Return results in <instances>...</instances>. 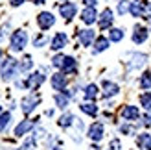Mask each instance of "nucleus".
Listing matches in <instances>:
<instances>
[{
	"label": "nucleus",
	"instance_id": "nucleus-40",
	"mask_svg": "<svg viewBox=\"0 0 151 150\" xmlns=\"http://www.w3.org/2000/svg\"><path fill=\"white\" fill-rule=\"evenodd\" d=\"M0 39H2V32H0Z\"/></svg>",
	"mask_w": 151,
	"mask_h": 150
},
{
	"label": "nucleus",
	"instance_id": "nucleus-36",
	"mask_svg": "<svg viewBox=\"0 0 151 150\" xmlns=\"http://www.w3.org/2000/svg\"><path fill=\"white\" fill-rule=\"evenodd\" d=\"M83 2H85V4H87L88 7H94V4L98 2V0H83Z\"/></svg>",
	"mask_w": 151,
	"mask_h": 150
},
{
	"label": "nucleus",
	"instance_id": "nucleus-3",
	"mask_svg": "<svg viewBox=\"0 0 151 150\" xmlns=\"http://www.w3.org/2000/svg\"><path fill=\"white\" fill-rule=\"evenodd\" d=\"M54 22H55L54 15L48 13V11H42V13H39V17H37V24H39L41 30H48L50 26H54Z\"/></svg>",
	"mask_w": 151,
	"mask_h": 150
},
{
	"label": "nucleus",
	"instance_id": "nucleus-18",
	"mask_svg": "<svg viewBox=\"0 0 151 150\" xmlns=\"http://www.w3.org/2000/svg\"><path fill=\"white\" fill-rule=\"evenodd\" d=\"M61 69L65 74H68V72H76V61H74V58H66L65 56V61L61 65Z\"/></svg>",
	"mask_w": 151,
	"mask_h": 150
},
{
	"label": "nucleus",
	"instance_id": "nucleus-38",
	"mask_svg": "<svg viewBox=\"0 0 151 150\" xmlns=\"http://www.w3.org/2000/svg\"><path fill=\"white\" fill-rule=\"evenodd\" d=\"M46 0H35V4H44Z\"/></svg>",
	"mask_w": 151,
	"mask_h": 150
},
{
	"label": "nucleus",
	"instance_id": "nucleus-15",
	"mask_svg": "<svg viewBox=\"0 0 151 150\" xmlns=\"http://www.w3.org/2000/svg\"><path fill=\"white\" fill-rule=\"evenodd\" d=\"M42 82H44V76H42V74H39V72H35V74H32V76L28 78L26 85H28V87H32V89H35V87H39Z\"/></svg>",
	"mask_w": 151,
	"mask_h": 150
},
{
	"label": "nucleus",
	"instance_id": "nucleus-25",
	"mask_svg": "<svg viewBox=\"0 0 151 150\" xmlns=\"http://www.w3.org/2000/svg\"><path fill=\"white\" fill-rule=\"evenodd\" d=\"M140 87L142 89H149L151 87V72H144L140 78Z\"/></svg>",
	"mask_w": 151,
	"mask_h": 150
},
{
	"label": "nucleus",
	"instance_id": "nucleus-37",
	"mask_svg": "<svg viewBox=\"0 0 151 150\" xmlns=\"http://www.w3.org/2000/svg\"><path fill=\"white\" fill-rule=\"evenodd\" d=\"M144 124H146V126L151 124V115H146V117H144Z\"/></svg>",
	"mask_w": 151,
	"mask_h": 150
},
{
	"label": "nucleus",
	"instance_id": "nucleus-30",
	"mask_svg": "<svg viewBox=\"0 0 151 150\" xmlns=\"http://www.w3.org/2000/svg\"><path fill=\"white\" fill-rule=\"evenodd\" d=\"M29 67H32V58H29V56H26L24 59H22V63L19 65V69H20V71H28Z\"/></svg>",
	"mask_w": 151,
	"mask_h": 150
},
{
	"label": "nucleus",
	"instance_id": "nucleus-21",
	"mask_svg": "<svg viewBox=\"0 0 151 150\" xmlns=\"http://www.w3.org/2000/svg\"><path fill=\"white\" fill-rule=\"evenodd\" d=\"M103 89H105V96H112L118 93V85L116 84H111V82H103Z\"/></svg>",
	"mask_w": 151,
	"mask_h": 150
},
{
	"label": "nucleus",
	"instance_id": "nucleus-12",
	"mask_svg": "<svg viewBox=\"0 0 151 150\" xmlns=\"http://www.w3.org/2000/svg\"><path fill=\"white\" fill-rule=\"evenodd\" d=\"M81 20L85 22V24H92V22L96 20V9H94V7H87V9H83Z\"/></svg>",
	"mask_w": 151,
	"mask_h": 150
},
{
	"label": "nucleus",
	"instance_id": "nucleus-14",
	"mask_svg": "<svg viewBox=\"0 0 151 150\" xmlns=\"http://www.w3.org/2000/svg\"><path fill=\"white\" fill-rule=\"evenodd\" d=\"M32 128H33V122H32V121H22L17 128H15V135L20 137V135H24V133H28Z\"/></svg>",
	"mask_w": 151,
	"mask_h": 150
},
{
	"label": "nucleus",
	"instance_id": "nucleus-23",
	"mask_svg": "<svg viewBox=\"0 0 151 150\" xmlns=\"http://www.w3.org/2000/svg\"><path fill=\"white\" fill-rule=\"evenodd\" d=\"M96 95H98V87L94 84L87 85V89H85V98L87 100H92V98H96Z\"/></svg>",
	"mask_w": 151,
	"mask_h": 150
},
{
	"label": "nucleus",
	"instance_id": "nucleus-31",
	"mask_svg": "<svg viewBox=\"0 0 151 150\" xmlns=\"http://www.w3.org/2000/svg\"><path fill=\"white\" fill-rule=\"evenodd\" d=\"M129 7H131V4L129 2H127V0H122V2H120L118 4V13H125V11H129Z\"/></svg>",
	"mask_w": 151,
	"mask_h": 150
},
{
	"label": "nucleus",
	"instance_id": "nucleus-24",
	"mask_svg": "<svg viewBox=\"0 0 151 150\" xmlns=\"http://www.w3.org/2000/svg\"><path fill=\"white\" fill-rule=\"evenodd\" d=\"M122 37H124V32H122V30H118V28H112V30H111V33H109V39H111V41H114V43L122 41Z\"/></svg>",
	"mask_w": 151,
	"mask_h": 150
},
{
	"label": "nucleus",
	"instance_id": "nucleus-19",
	"mask_svg": "<svg viewBox=\"0 0 151 150\" xmlns=\"http://www.w3.org/2000/svg\"><path fill=\"white\" fill-rule=\"evenodd\" d=\"M129 11H131L133 17H142V15H144V4L142 2H133L131 7H129Z\"/></svg>",
	"mask_w": 151,
	"mask_h": 150
},
{
	"label": "nucleus",
	"instance_id": "nucleus-17",
	"mask_svg": "<svg viewBox=\"0 0 151 150\" xmlns=\"http://www.w3.org/2000/svg\"><path fill=\"white\" fill-rule=\"evenodd\" d=\"M129 58L133 59V63H129V69H137V67H142V65L146 63V59H147V56H144V54H131Z\"/></svg>",
	"mask_w": 151,
	"mask_h": 150
},
{
	"label": "nucleus",
	"instance_id": "nucleus-1",
	"mask_svg": "<svg viewBox=\"0 0 151 150\" xmlns=\"http://www.w3.org/2000/svg\"><path fill=\"white\" fill-rule=\"evenodd\" d=\"M26 41H28V35L24 30H17L13 35H11V50L15 52H19L26 47Z\"/></svg>",
	"mask_w": 151,
	"mask_h": 150
},
{
	"label": "nucleus",
	"instance_id": "nucleus-11",
	"mask_svg": "<svg viewBox=\"0 0 151 150\" xmlns=\"http://www.w3.org/2000/svg\"><path fill=\"white\" fill-rule=\"evenodd\" d=\"M147 39V30L146 28H142V26H137L134 28V33H133V41L140 44V43H144Z\"/></svg>",
	"mask_w": 151,
	"mask_h": 150
},
{
	"label": "nucleus",
	"instance_id": "nucleus-28",
	"mask_svg": "<svg viewBox=\"0 0 151 150\" xmlns=\"http://www.w3.org/2000/svg\"><path fill=\"white\" fill-rule=\"evenodd\" d=\"M55 104L59 108H66L68 106V96H65V95H55Z\"/></svg>",
	"mask_w": 151,
	"mask_h": 150
},
{
	"label": "nucleus",
	"instance_id": "nucleus-34",
	"mask_svg": "<svg viewBox=\"0 0 151 150\" xmlns=\"http://www.w3.org/2000/svg\"><path fill=\"white\" fill-rule=\"evenodd\" d=\"M111 150H120V141H118V139H114V141L111 143Z\"/></svg>",
	"mask_w": 151,
	"mask_h": 150
},
{
	"label": "nucleus",
	"instance_id": "nucleus-2",
	"mask_svg": "<svg viewBox=\"0 0 151 150\" xmlns=\"http://www.w3.org/2000/svg\"><path fill=\"white\" fill-rule=\"evenodd\" d=\"M17 59L13 58H7L4 59V65H2V78L4 80H11L15 76V71H17Z\"/></svg>",
	"mask_w": 151,
	"mask_h": 150
},
{
	"label": "nucleus",
	"instance_id": "nucleus-22",
	"mask_svg": "<svg viewBox=\"0 0 151 150\" xmlns=\"http://www.w3.org/2000/svg\"><path fill=\"white\" fill-rule=\"evenodd\" d=\"M79 108H81V111H83V113H87V115H92V117L98 113V108L94 106V104H90V102H87V104H81Z\"/></svg>",
	"mask_w": 151,
	"mask_h": 150
},
{
	"label": "nucleus",
	"instance_id": "nucleus-4",
	"mask_svg": "<svg viewBox=\"0 0 151 150\" xmlns=\"http://www.w3.org/2000/svg\"><path fill=\"white\" fill-rule=\"evenodd\" d=\"M39 104V96H35V95H32V96H26L24 100H22V111L28 115V113H32V111L35 109V106Z\"/></svg>",
	"mask_w": 151,
	"mask_h": 150
},
{
	"label": "nucleus",
	"instance_id": "nucleus-32",
	"mask_svg": "<svg viewBox=\"0 0 151 150\" xmlns=\"http://www.w3.org/2000/svg\"><path fill=\"white\" fill-rule=\"evenodd\" d=\"M65 61V56H55L54 59H52V63H54V67H61Z\"/></svg>",
	"mask_w": 151,
	"mask_h": 150
},
{
	"label": "nucleus",
	"instance_id": "nucleus-8",
	"mask_svg": "<svg viewBox=\"0 0 151 150\" xmlns=\"http://www.w3.org/2000/svg\"><path fill=\"white\" fill-rule=\"evenodd\" d=\"M138 115H140V111H138V108H134V106H125L124 111H122V117L127 119V121H137Z\"/></svg>",
	"mask_w": 151,
	"mask_h": 150
},
{
	"label": "nucleus",
	"instance_id": "nucleus-35",
	"mask_svg": "<svg viewBox=\"0 0 151 150\" xmlns=\"http://www.w3.org/2000/svg\"><path fill=\"white\" fill-rule=\"evenodd\" d=\"M11 2V6H20V4H24L26 0H9Z\"/></svg>",
	"mask_w": 151,
	"mask_h": 150
},
{
	"label": "nucleus",
	"instance_id": "nucleus-27",
	"mask_svg": "<svg viewBox=\"0 0 151 150\" xmlns=\"http://www.w3.org/2000/svg\"><path fill=\"white\" fill-rule=\"evenodd\" d=\"M140 104H142L146 109H151V91H149V93H144V95L140 96Z\"/></svg>",
	"mask_w": 151,
	"mask_h": 150
},
{
	"label": "nucleus",
	"instance_id": "nucleus-16",
	"mask_svg": "<svg viewBox=\"0 0 151 150\" xmlns=\"http://www.w3.org/2000/svg\"><path fill=\"white\" fill-rule=\"evenodd\" d=\"M137 143L142 150H151V135L149 133H140L138 139H137Z\"/></svg>",
	"mask_w": 151,
	"mask_h": 150
},
{
	"label": "nucleus",
	"instance_id": "nucleus-33",
	"mask_svg": "<svg viewBox=\"0 0 151 150\" xmlns=\"http://www.w3.org/2000/svg\"><path fill=\"white\" fill-rule=\"evenodd\" d=\"M120 130H122L124 133H133V126H127V124H124V126H122Z\"/></svg>",
	"mask_w": 151,
	"mask_h": 150
},
{
	"label": "nucleus",
	"instance_id": "nucleus-7",
	"mask_svg": "<svg viewBox=\"0 0 151 150\" xmlns=\"http://www.w3.org/2000/svg\"><path fill=\"white\" fill-rule=\"evenodd\" d=\"M88 135L92 141H100L103 137V124L100 122H94L92 126H90V130H88Z\"/></svg>",
	"mask_w": 151,
	"mask_h": 150
},
{
	"label": "nucleus",
	"instance_id": "nucleus-13",
	"mask_svg": "<svg viewBox=\"0 0 151 150\" xmlns=\"http://www.w3.org/2000/svg\"><path fill=\"white\" fill-rule=\"evenodd\" d=\"M66 41H68V37H66V33H57L54 39H52V48L54 50H59V48H63Z\"/></svg>",
	"mask_w": 151,
	"mask_h": 150
},
{
	"label": "nucleus",
	"instance_id": "nucleus-10",
	"mask_svg": "<svg viewBox=\"0 0 151 150\" xmlns=\"http://www.w3.org/2000/svg\"><path fill=\"white\" fill-rule=\"evenodd\" d=\"M112 11L111 9H105L103 13H101V17H100V20H98V24H100V28H109L111 24H112Z\"/></svg>",
	"mask_w": 151,
	"mask_h": 150
},
{
	"label": "nucleus",
	"instance_id": "nucleus-6",
	"mask_svg": "<svg viewBox=\"0 0 151 150\" xmlns=\"http://www.w3.org/2000/svg\"><path fill=\"white\" fill-rule=\"evenodd\" d=\"M59 11H61V15H63L66 20H70L74 15H76V4H72V2H65L61 7H59Z\"/></svg>",
	"mask_w": 151,
	"mask_h": 150
},
{
	"label": "nucleus",
	"instance_id": "nucleus-26",
	"mask_svg": "<svg viewBox=\"0 0 151 150\" xmlns=\"http://www.w3.org/2000/svg\"><path fill=\"white\" fill-rule=\"evenodd\" d=\"M9 121H11V113H2L0 115V132L6 130V126L9 124Z\"/></svg>",
	"mask_w": 151,
	"mask_h": 150
},
{
	"label": "nucleus",
	"instance_id": "nucleus-41",
	"mask_svg": "<svg viewBox=\"0 0 151 150\" xmlns=\"http://www.w3.org/2000/svg\"><path fill=\"white\" fill-rule=\"evenodd\" d=\"M147 19H149V22H151V17H147Z\"/></svg>",
	"mask_w": 151,
	"mask_h": 150
},
{
	"label": "nucleus",
	"instance_id": "nucleus-5",
	"mask_svg": "<svg viewBox=\"0 0 151 150\" xmlns=\"http://www.w3.org/2000/svg\"><path fill=\"white\" fill-rule=\"evenodd\" d=\"M52 87L55 89V91H65V87H66V78H65V74L61 72H57L52 76Z\"/></svg>",
	"mask_w": 151,
	"mask_h": 150
},
{
	"label": "nucleus",
	"instance_id": "nucleus-20",
	"mask_svg": "<svg viewBox=\"0 0 151 150\" xmlns=\"http://www.w3.org/2000/svg\"><path fill=\"white\" fill-rule=\"evenodd\" d=\"M109 47V39H105V37H98L96 39V44H94V52H103L105 48Z\"/></svg>",
	"mask_w": 151,
	"mask_h": 150
},
{
	"label": "nucleus",
	"instance_id": "nucleus-9",
	"mask_svg": "<svg viewBox=\"0 0 151 150\" xmlns=\"http://www.w3.org/2000/svg\"><path fill=\"white\" fill-rule=\"evenodd\" d=\"M78 35H79V41H81L83 47H88V44L94 41V32L92 30H81Z\"/></svg>",
	"mask_w": 151,
	"mask_h": 150
},
{
	"label": "nucleus",
	"instance_id": "nucleus-29",
	"mask_svg": "<svg viewBox=\"0 0 151 150\" xmlns=\"http://www.w3.org/2000/svg\"><path fill=\"white\" fill-rule=\"evenodd\" d=\"M72 121H74V117L70 113H66V115H63L61 119H59V126H70Z\"/></svg>",
	"mask_w": 151,
	"mask_h": 150
},
{
	"label": "nucleus",
	"instance_id": "nucleus-39",
	"mask_svg": "<svg viewBox=\"0 0 151 150\" xmlns=\"http://www.w3.org/2000/svg\"><path fill=\"white\" fill-rule=\"evenodd\" d=\"M0 59H2V50H0Z\"/></svg>",
	"mask_w": 151,
	"mask_h": 150
}]
</instances>
